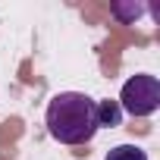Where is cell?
<instances>
[{
	"label": "cell",
	"instance_id": "obj_5",
	"mask_svg": "<svg viewBox=\"0 0 160 160\" xmlns=\"http://www.w3.org/2000/svg\"><path fill=\"white\" fill-rule=\"evenodd\" d=\"M104 160H148V154L138 148V144H116L107 151Z\"/></svg>",
	"mask_w": 160,
	"mask_h": 160
},
{
	"label": "cell",
	"instance_id": "obj_4",
	"mask_svg": "<svg viewBox=\"0 0 160 160\" xmlns=\"http://www.w3.org/2000/svg\"><path fill=\"white\" fill-rule=\"evenodd\" d=\"M144 0H129V3H113L110 7V13L119 19V22H135L138 16H144Z\"/></svg>",
	"mask_w": 160,
	"mask_h": 160
},
{
	"label": "cell",
	"instance_id": "obj_3",
	"mask_svg": "<svg viewBox=\"0 0 160 160\" xmlns=\"http://www.w3.org/2000/svg\"><path fill=\"white\" fill-rule=\"evenodd\" d=\"M98 104V129H116L122 122V110L116 101H94Z\"/></svg>",
	"mask_w": 160,
	"mask_h": 160
},
{
	"label": "cell",
	"instance_id": "obj_1",
	"mask_svg": "<svg viewBox=\"0 0 160 160\" xmlns=\"http://www.w3.org/2000/svg\"><path fill=\"white\" fill-rule=\"evenodd\" d=\"M47 132L63 144H88L98 135V104L82 91H60L47 104Z\"/></svg>",
	"mask_w": 160,
	"mask_h": 160
},
{
	"label": "cell",
	"instance_id": "obj_2",
	"mask_svg": "<svg viewBox=\"0 0 160 160\" xmlns=\"http://www.w3.org/2000/svg\"><path fill=\"white\" fill-rule=\"evenodd\" d=\"M116 104L129 116H151L160 107V82H157V75H144L141 72V75L126 78Z\"/></svg>",
	"mask_w": 160,
	"mask_h": 160
}]
</instances>
